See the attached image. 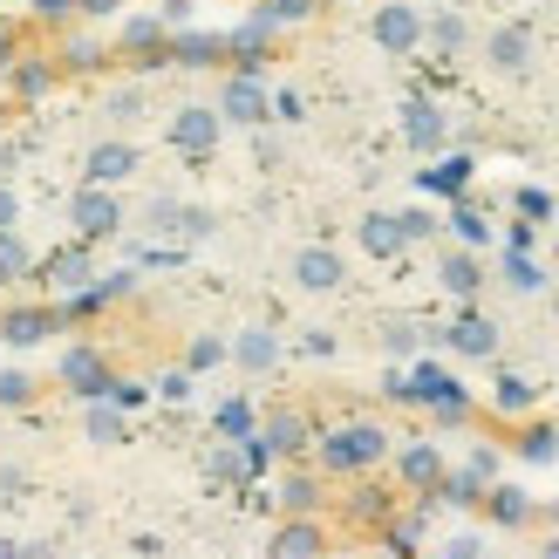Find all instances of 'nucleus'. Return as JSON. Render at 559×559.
Here are the masks:
<instances>
[{
  "mask_svg": "<svg viewBox=\"0 0 559 559\" xmlns=\"http://www.w3.org/2000/svg\"><path fill=\"white\" fill-rule=\"evenodd\" d=\"M69 226H75V239H109V233L123 226L117 191H109V185H82L75 199H69Z\"/></svg>",
  "mask_w": 559,
  "mask_h": 559,
  "instance_id": "obj_2",
  "label": "nucleus"
},
{
  "mask_svg": "<svg viewBox=\"0 0 559 559\" xmlns=\"http://www.w3.org/2000/svg\"><path fill=\"white\" fill-rule=\"evenodd\" d=\"M48 82H55L48 69H21V90H27V96H41V90H48Z\"/></svg>",
  "mask_w": 559,
  "mask_h": 559,
  "instance_id": "obj_37",
  "label": "nucleus"
},
{
  "mask_svg": "<svg viewBox=\"0 0 559 559\" xmlns=\"http://www.w3.org/2000/svg\"><path fill=\"white\" fill-rule=\"evenodd\" d=\"M403 136H409L416 151H437V144H443V117H437V103H409Z\"/></svg>",
  "mask_w": 559,
  "mask_h": 559,
  "instance_id": "obj_16",
  "label": "nucleus"
},
{
  "mask_svg": "<svg viewBox=\"0 0 559 559\" xmlns=\"http://www.w3.org/2000/svg\"><path fill=\"white\" fill-rule=\"evenodd\" d=\"M491 498V519L498 525H525V519H533V498H519L512 485H498V491H485Z\"/></svg>",
  "mask_w": 559,
  "mask_h": 559,
  "instance_id": "obj_21",
  "label": "nucleus"
},
{
  "mask_svg": "<svg viewBox=\"0 0 559 559\" xmlns=\"http://www.w3.org/2000/svg\"><path fill=\"white\" fill-rule=\"evenodd\" d=\"M218 117H233V123H260V117H266V90H260V82H246V75H233V82H226V96H218Z\"/></svg>",
  "mask_w": 559,
  "mask_h": 559,
  "instance_id": "obj_11",
  "label": "nucleus"
},
{
  "mask_svg": "<svg viewBox=\"0 0 559 559\" xmlns=\"http://www.w3.org/2000/svg\"><path fill=\"white\" fill-rule=\"evenodd\" d=\"M48 280H62V287H90V280H96L90 273V253H55L48 260Z\"/></svg>",
  "mask_w": 559,
  "mask_h": 559,
  "instance_id": "obj_23",
  "label": "nucleus"
},
{
  "mask_svg": "<svg viewBox=\"0 0 559 559\" xmlns=\"http://www.w3.org/2000/svg\"><path fill=\"white\" fill-rule=\"evenodd\" d=\"M136 164H144V157H136L130 136H103V144L82 151V185H109V191H117V185L136 178Z\"/></svg>",
  "mask_w": 559,
  "mask_h": 559,
  "instance_id": "obj_3",
  "label": "nucleus"
},
{
  "mask_svg": "<svg viewBox=\"0 0 559 559\" xmlns=\"http://www.w3.org/2000/svg\"><path fill=\"white\" fill-rule=\"evenodd\" d=\"M35 14L41 21H62V14H75V0H35Z\"/></svg>",
  "mask_w": 559,
  "mask_h": 559,
  "instance_id": "obj_35",
  "label": "nucleus"
},
{
  "mask_svg": "<svg viewBox=\"0 0 559 559\" xmlns=\"http://www.w3.org/2000/svg\"><path fill=\"white\" fill-rule=\"evenodd\" d=\"M287 506H294V512H307V506H314V485L294 478V485H287Z\"/></svg>",
  "mask_w": 559,
  "mask_h": 559,
  "instance_id": "obj_33",
  "label": "nucleus"
},
{
  "mask_svg": "<svg viewBox=\"0 0 559 559\" xmlns=\"http://www.w3.org/2000/svg\"><path fill=\"white\" fill-rule=\"evenodd\" d=\"M416 41H424V14H416L409 0H389V8H376V48L409 55Z\"/></svg>",
  "mask_w": 559,
  "mask_h": 559,
  "instance_id": "obj_5",
  "label": "nucleus"
},
{
  "mask_svg": "<svg viewBox=\"0 0 559 559\" xmlns=\"http://www.w3.org/2000/svg\"><path fill=\"white\" fill-rule=\"evenodd\" d=\"M35 273V253H27L21 233H0V287H14V280Z\"/></svg>",
  "mask_w": 559,
  "mask_h": 559,
  "instance_id": "obj_18",
  "label": "nucleus"
},
{
  "mask_svg": "<svg viewBox=\"0 0 559 559\" xmlns=\"http://www.w3.org/2000/svg\"><path fill=\"white\" fill-rule=\"evenodd\" d=\"M443 342H451L457 355H471V361H485V355H498V328L485 314H464V321L443 328Z\"/></svg>",
  "mask_w": 559,
  "mask_h": 559,
  "instance_id": "obj_10",
  "label": "nucleus"
},
{
  "mask_svg": "<svg viewBox=\"0 0 559 559\" xmlns=\"http://www.w3.org/2000/svg\"><path fill=\"white\" fill-rule=\"evenodd\" d=\"M506 280H512L519 294H539V280H546V273H539V266H533V260H525L519 246H512V260H506Z\"/></svg>",
  "mask_w": 559,
  "mask_h": 559,
  "instance_id": "obj_24",
  "label": "nucleus"
},
{
  "mask_svg": "<svg viewBox=\"0 0 559 559\" xmlns=\"http://www.w3.org/2000/svg\"><path fill=\"white\" fill-rule=\"evenodd\" d=\"M62 382L75 389V396H103V389H109V361L96 348H69L62 355Z\"/></svg>",
  "mask_w": 559,
  "mask_h": 559,
  "instance_id": "obj_9",
  "label": "nucleus"
},
{
  "mask_svg": "<svg viewBox=\"0 0 559 559\" xmlns=\"http://www.w3.org/2000/svg\"><path fill=\"white\" fill-rule=\"evenodd\" d=\"M321 546H328V539H321V525H314V519L280 525V539H273V552H280V559H321Z\"/></svg>",
  "mask_w": 559,
  "mask_h": 559,
  "instance_id": "obj_14",
  "label": "nucleus"
},
{
  "mask_svg": "<svg viewBox=\"0 0 559 559\" xmlns=\"http://www.w3.org/2000/svg\"><path fill=\"white\" fill-rule=\"evenodd\" d=\"M294 280L307 294H334L342 287V253L334 246H307V253H294Z\"/></svg>",
  "mask_w": 559,
  "mask_h": 559,
  "instance_id": "obj_8",
  "label": "nucleus"
},
{
  "mask_svg": "<svg viewBox=\"0 0 559 559\" xmlns=\"http://www.w3.org/2000/svg\"><path fill=\"white\" fill-rule=\"evenodd\" d=\"M539 559H559V539H552V546H546V552H539Z\"/></svg>",
  "mask_w": 559,
  "mask_h": 559,
  "instance_id": "obj_41",
  "label": "nucleus"
},
{
  "mask_svg": "<svg viewBox=\"0 0 559 559\" xmlns=\"http://www.w3.org/2000/svg\"><path fill=\"white\" fill-rule=\"evenodd\" d=\"M171 144L185 157H212L218 151V109L212 103H185L178 117H171Z\"/></svg>",
  "mask_w": 559,
  "mask_h": 559,
  "instance_id": "obj_4",
  "label": "nucleus"
},
{
  "mask_svg": "<svg viewBox=\"0 0 559 559\" xmlns=\"http://www.w3.org/2000/svg\"><path fill=\"white\" fill-rule=\"evenodd\" d=\"M525 403H533V382H525V376H506V382H498V409H525Z\"/></svg>",
  "mask_w": 559,
  "mask_h": 559,
  "instance_id": "obj_27",
  "label": "nucleus"
},
{
  "mask_svg": "<svg viewBox=\"0 0 559 559\" xmlns=\"http://www.w3.org/2000/svg\"><path fill=\"white\" fill-rule=\"evenodd\" d=\"M233 355H239V369H246V376H266L273 361H280V342H273V328H246L239 342H233Z\"/></svg>",
  "mask_w": 559,
  "mask_h": 559,
  "instance_id": "obj_13",
  "label": "nucleus"
},
{
  "mask_svg": "<svg viewBox=\"0 0 559 559\" xmlns=\"http://www.w3.org/2000/svg\"><path fill=\"white\" fill-rule=\"evenodd\" d=\"M416 342H424V334H416V321H389V328H382V348H389V355H416Z\"/></svg>",
  "mask_w": 559,
  "mask_h": 559,
  "instance_id": "obj_25",
  "label": "nucleus"
},
{
  "mask_svg": "<svg viewBox=\"0 0 559 559\" xmlns=\"http://www.w3.org/2000/svg\"><path fill=\"white\" fill-rule=\"evenodd\" d=\"M136 109H144V96H136V90H117V96H109V117H117V123H130Z\"/></svg>",
  "mask_w": 559,
  "mask_h": 559,
  "instance_id": "obj_29",
  "label": "nucleus"
},
{
  "mask_svg": "<svg viewBox=\"0 0 559 559\" xmlns=\"http://www.w3.org/2000/svg\"><path fill=\"white\" fill-rule=\"evenodd\" d=\"M117 0H75V14H109Z\"/></svg>",
  "mask_w": 559,
  "mask_h": 559,
  "instance_id": "obj_39",
  "label": "nucleus"
},
{
  "mask_svg": "<svg viewBox=\"0 0 559 559\" xmlns=\"http://www.w3.org/2000/svg\"><path fill=\"white\" fill-rule=\"evenodd\" d=\"M218 355H226V348H218V342H212V334H205V342H191V369H212V361H218Z\"/></svg>",
  "mask_w": 559,
  "mask_h": 559,
  "instance_id": "obj_30",
  "label": "nucleus"
},
{
  "mask_svg": "<svg viewBox=\"0 0 559 559\" xmlns=\"http://www.w3.org/2000/svg\"><path fill=\"white\" fill-rule=\"evenodd\" d=\"M266 14H273V21H294V14H307V0H273Z\"/></svg>",
  "mask_w": 559,
  "mask_h": 559,
  "instance_id": "obj_38",
  "label": "nucleus"
},
{
  "mask_svg": "<svg viewBox=\"0 0 559 559\" xmlns=\"http://www.w3.org/2000/svg\"><path fill=\"white\" fill-rule=\"evenodd\" d=\"M430 35H437V48H457V41H464V27H457V21H437Z\"/></svg>",
  "mask_w": 559,
  "mask_h": 559,
  "instance_id": "obj_34",
  "label": "nucleus"
},
{
  "mask_svg": "<svg viewBox=\"0 0 559 559\" xmlns=\"http://www.w3.org/2000/svg\"><path fill=\"white\" fill-rule=\"evenodd\" d=\"M14 559H55V546H48V539H21Z\"/></svg>",
  "mask_w": 559,
  "mask_h": 559,
  "instance_id": "obj_36",
  "label": "nucleus"
},
{
  "mask_svg": "<svg viewBox=\"0 0 559 559\" xmlns=\"http://www.w3.org/2000/svg\"><path fill=\"white\" fill-rule=\"evenodd\" d=\"M478 260H471V253H443V287H451V294H478Z\"/></svg>",
  "mask_w": 559,
  "mask_h": 559,
  "instance_id": "obj_20",
  "label": "nucleus"
},
{
  "mask_svg": "<svg viewBox=\"0 0 559 559\" xmlns=\"http://www.w3.org/2000/svg\"><path fill=\"white\" fill-rule=\"evenodd\" d=\"M14 546H21V539H14V533H0V559H14Z\"/></svg>",
  "mask_w": 559,
  "mask_h": 559,
  "instance_id": "obj_40",
  "label": "nucleus"
},
{
  "mask_svg": "<svg viewBox=\"0 0 559 559\" xmlns=\"http://www.w3.org/2000/svg\"><path fill=\"white\" fill-rule=\"evenodd\" d=\"M403 478H409L416 491H430V485H443V457L430 451V443H409V451H403Z\"/></svg>",
  "mask_w": 559,
  "mask_h": 559,
  "instance_id": "obj_17",
  "label": "nucleus"
},
{
  "mask_svg": "<svg viewBox=\"0 0 559 559\" xmlns=\"http://www.w3.org/2000/svg\"><path fill=\"white\" fill-rule=\"evenodd\" d=\"M218 430H226V437H253V409H246V403H226V409H218Z\"/></svg>",
  "mask_w": 559,
  "mask_h": 559,
  "instance_id": "obj_26",
  "label": "nucleus"
},
{
  "mask_svg": "<svg viewBox=\"0 0 559 559\" xmlns=\"http://www.w3.org/2000/svg\"><path fill=\"white\" fill-rule=\"evenodd\" d=\"M552 451H559L552 430H533V437H525V457H552Z\"/></svg>",
  "mask_w": 559,
  "mask_h": 559,
  "instance_id": "obj_32",
  "label": "nucleus"
},
{
  "mask_svg": "<svg viewBox=\"0 0 559 559\" xmlns=\"http://www.w3.org/2000/svg\"><path fill=\"white\" fill-rule=\"evenodd\" d=\"M525 62H533V35H525V27H498V35H491V69L519 75Z\"/></svg>",
  "mask_w": 559,
  "mask_h": 559,
  "instance_id": "obj_15",
  "label": "nucleus"
},
{
  "mask_svg": "<svg viewBox=\"0 0 559 559\" xmlns=\"http://www.w3.org/2000/svg\"><path fill=\"white\" fill-rule=\"evenodd\" d=\"M355 239H361V253H369V260H396L403 246H409V233H403V212H369Z\"/></svg>",
  "mask_w": 559,
  "mask_h": 559,
  "instance_id": "obj_7",
  "label": "nucleus"
},
{
  "mask_svg": "<svg viewBox=\"0 0 559 559\" xmlns=\"http://www.w3.org/2000/svg\"><path fill=\"white\" fill-rule=\"evenodd\" d=\"M14 226H21V191L0 178V233H14Z\"/></svg>",
  "mask_w": 559,
  "mask_h": 559,
  "instance_id": "obj_28",
  "label": "nucleus"
},
{
  "mask_svg": "<svg viewBox=\"0 0 559 559\" xmlns=\"http://www.w3.org/2000/svg\"><path fill=\"white\" fill-rule=\"evenodd\" d=\"M82 437H90V443H123L130 424H123V409H117V403L90 396V403H82Z\"/></svg>",
  "mask_w": 559,
  "mask_h": 559,
  "instance_id": "obj_12",
  "label": "nucleus"
},
{
  "mask_svg": "<svg viewBox=\"0 0 559 559\" xmlns=\"http://www.w3.org/2000/svg\"><path fill=\"white\" fill-rule=\"evenodd\" d=\"M300 443H307V424H300V416H287V409H280V416H266V451L294 457Z\"/></svg>",
  "mask_w": 559,
  "mask_h": 559,
  "instance_id": "obj_19",
  "label": "nucleus"
},
{
  "mask_svg": "<svg viewBox=\"0 0 559 559\" xmlns=\"http://www.w3.org/2000/svg\"><path fill=\"white\" fill-rule=\"evenodd\" d=\"M382 451H389V430L382 424H342V430L321 437V464L328 471H369Z\"/></svg>",
  "mask_w": 559,
  "mask_h": 559,
  "instance_id": "obj_1",
  "label": "nucleus"
},
{
  "mask_svg": "<svg viewBox=\"0 0 559 559\" xmlns=\"http://www.w3.org/2000/svg\"><path fill=\"white\" fill-rule=\"evenodd\" d=\"M35 376H27V369H0V409H21V403H35Z\"/></svg>",
  "mask_w": 559,
  "mask_h": 559,
  "instance_id": "obj_22",
  "label": "nucleus"
},
{
  "mask_svg": "<svg viewBox=\"0 0 559 559\" xmlns=\"http://www.w3.org/2000/svg\"><path fill=\"white\" fill-rule=\"evenodd\" d=\"M55 307H8V314H0V342L8 348H35V342H48L55 334Z\"/></svg>",
  "mask_w": 559,
  "mask_h": 559,
  "instance_id": "obj_6",
  "label": "nucleus"
},
{
  "mask_svg": "<svg viewBox=\"0 0 559 559\" xmlns=\"http://www.w3.org/2000/svg\"><path fill=\"white\" fill-rule=\"evenodd\" d=\"M21 485H27V471H21V464H0V498H14Z\"/></svg>",
  "mask_w": 559,
  "mask_h": 559,
  "instance_id": "obj_31",
  "label": "nucleus"
}]
</instances>
